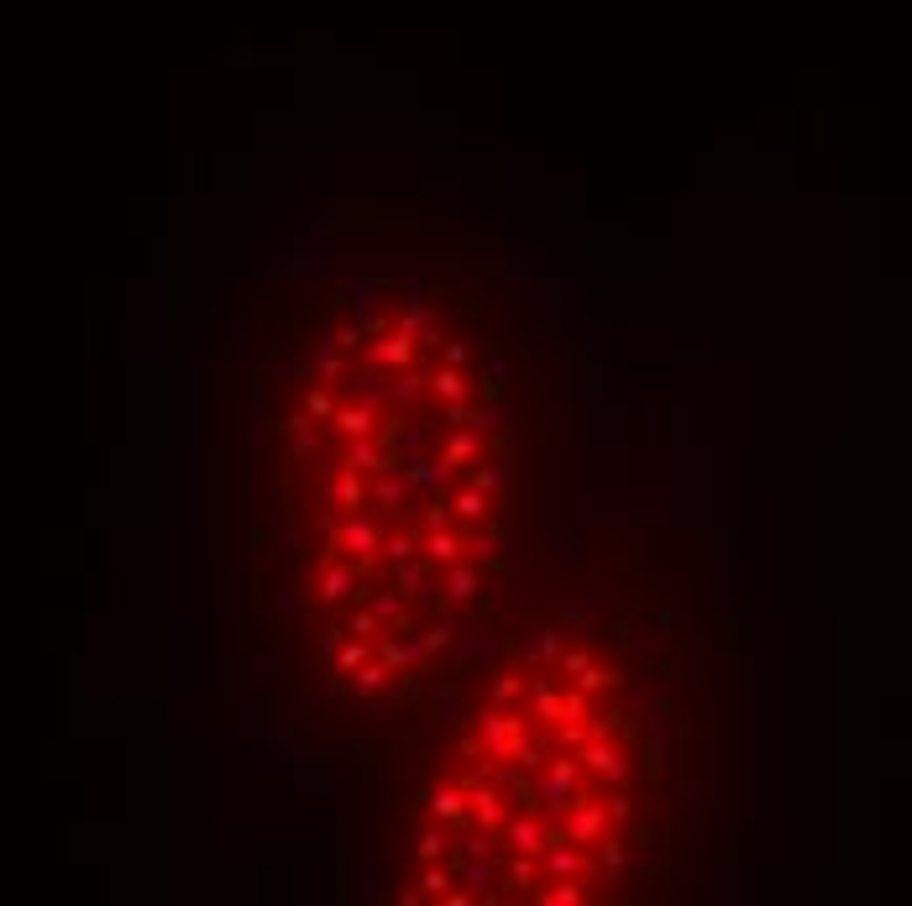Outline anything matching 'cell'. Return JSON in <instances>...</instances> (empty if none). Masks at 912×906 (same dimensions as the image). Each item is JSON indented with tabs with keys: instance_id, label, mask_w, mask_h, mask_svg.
<instances>
[{
	"instance_id": "603a6c76",
	"label": "cell",
	"mask_w": 912,
	"mask_h": 906,
	"mask_svg": "<svg viewBox=\"0 0 912 906\" xmlns=\"http://www.w3.org/2000/svg\"><path fill=\"white\" fill-rule=\"evenodd\" d=\"M488 697H493L499 707H514V702L524 697V676H519V671H493V681H488Z\"/></svg>"
},
{
	"instance_id": "3957f363",
	"label": "cell",
	"mask_w": 912,
	"mask_h": 906,
	"mask_svg": "<svg viewBox=\"0 0 912 906\" xmlns=\"http://www.w3.org/2000/svg\"><path fill=\"white\" fill-rule=\"evenodd\" d=\"M336 535V545L342 551H357V566H362V576L378 566V551H383V529L373 524V519H362V513H346L342 524L331 529Z\"/></svg>"
},
{
	"instance_id": "d4e9b609",
	"label": "cell",
	"mask_w": 912,
	"mask_h": 906,
	"mask_svg": "<svg viewBox=\"0 0 912 906\" xmlns=\"http://www.w3.org/2000/svg\"><path fill=\"white\" fill-rule=\"evenodd\" d=\"M420 551H425V535H420V529H409V535H389V540H383V556H389L394 566H399V561H414Z\"/></svg>"
},
{
	"instance_id": "816d5d0a",
	"label": "cell",
	"mask_w": 912,
	"mask_h": 906,
	"mask_svg": "<svg viewBox=\"0 0 912 906\" xmlns=\"http://www.w3.org/2000/svg\"><path fill=\"white\" fill-rule=\"evenodd\" d=\"M456 754H467V760H477V754H488V744H483V734H477V738L467 734V738H456Z\"/></svg>"
},
{
	"instance_id": "db71d44e",
	"label": "cell",
	"mask_w": 912,
	"mask_h": 906,
	"mask_svg": "<svg viewBox=\"0 0 912 906\" xmlns=\"http://www.w3.org/2000/svg\"><path fill=\"white\" fill-rule=\"evenodd\" d=\"M446 902H452V906H472V902H477V891H472V886H467V891L452 886V891H446Z\"/></svg>"
},
{
	"instance_id": "9a60e30c",
	"label": "cell",
	"mask_w": 912,
	"mask_h": 906,
	"mask_svg": "<svg viewBox=\"0 0 912 906\" xmlns=\"http://www.w3.org/2000/svg\"><path fill=\"white\" fill-rule=\"evenodd\" d=\"M535 880H540V870H535V854H514L509 864H504V896H535Z\"/></svg>"
},
{
	"instance_id": "4fadbf2b",
	"label": "cell",
	"mask_w": 912,
	"mask_h": 906,
	"mask_svg": "<svg viewBox=\"0 0 912 906\" xmlns=\"http://www.w3.org/2000/svg\"><path fill=\"white\" fill-rule=\"evenodd\" d=\"M461 551H467V540L456 529H425V561L430 566H456Z\"/></svg>"
},
{
	"instance_id": "6da1fadb",
	"label": "cell",
	"mask_w": 912,
	"mask_h": 906,
	"mask_svg": "<svg viewBox=\"0 0 912 906\" xmlns=\"http://www.w3.org/2000/svg\"><path fill=\"white\" fill-rule=\"evenodd\" d=\"M577 781H582V760H577V754L551 760V770L540 776V807H546L551 817H567L571 807H577Z\"/></svg>"
},
{
	"instance_id": "d6986e66",
	"label": "cell",
	"mask_w": 912,
	"mask_h": 906,
	"mask_svg": "<svg viewBox=\"0 0 912 906\" xmlns=\"http://www.w3.org/2000/svg\"><path fill=\"white\" fill-rule=\"evenodd\" d=\"M430 394L441 398V403H456V398H467V378H461V367H436L430 372Z\"/></svg>"
},
{
	"instance_id": "5bb4252c",
	"label": "cell",
	"mask_w": 912,
	"mask_h": 906,
	"mask_svg": "<svg viewBox=\"0 0 912 906\" xmlns=\"http://www.w3.org/2000/svg\"><path fill=\"white\" fill-rule=\"evenodd\" d=\"M409 488H414V482H409L404 472L389 466V472H378V482H373V504H378V509H389V513H399L404 498H409Z\"/></svg>"
},
{
	"instance_id": "ab89813d",
	"label": "cell",
	"mask_w": 912,
	"mask_h": 906,
	"mask_svg": "<svg viewBox=\"0 0 912 906\" xmlns=\"http://www.w3.org/2000/svg\"><path fill=\"white\" fill-rule=\"evenodd\" d=\"M336 409H342V403L326 394V388H310V394H304V414H310V419H331Z\"/></svg>"
},
{
	"instance_id": "836d02e7",
	"label": "cell",
	"mask_w": 912,
	"mask_h": 906,
	"mask_svg": "<svg viewBox=\"0 0 912 906\" xmlns=\"http://www.w3.org/2000/svg\"><path fill=\"white\" fill-rule=\"evenodd\" d=\"M336 351H342V346L331 340V346H326V351H320V356L310 362V367H315V372H320L326 383H346V362H342V356H336Z\"/></svg>"
},
{
	"instance_id": "ba28073f",
	"label": "cell",
	"mask_w": 912,
	"mask_h": 906,
	"mask_svg": "<svg viewBox=\"0 0 912 906\" xmlns=\"http://www.w3.org/2000/svg\"><path fill=\"white\" fill-rule=\"evenodd\" d=\"M357 582H362V566H351V561H326L320 582H315V597H320V603H342V597L357 592ZM357 597H367V592H357Z\"/></svg>"
},
{
	"instance_id": "cb8c5ba5",
	"label": "cell",
	"mask_w": 912,
	"mask_h": 906,
	"mask_svg": "<svg viewBox=\"0 0 912 906\" xmlns=\"http://www.w3.org/2000/svg\"><path fill=\"white\" fill-rule=\"evenodd\" d=\"M452 513H456V519H467V524H477V519L488 513V493L467 482V488H461V493H456V498H452Z\"/></svg>"
},
{
	"instance_id": "681fc988",
	"label": "cell",
	"mask_w": 912,
	"mask_h": 906,
	"mask_svg": "<svg viewBox=\"0 0 912 906\" xmlns=\"http://www.w3.org/2000/svg\"><path fill=\"white\" fill-rule=\"evenodd\" d=\"M587 666H593V655H587V650H567V655H562V671H567V676H582Z\"/></svg>"
},
{
	"instance_id": "ffe728a7",
	"label": "cell",
	"mask_w": 912,
	"mask_h": 906,
	"mask_svg": "<svg viewBox=\"0 0 912 906\" xmlns=\"http://www.w3.org/2000/svg\"><path fill=\"white\" fill-rule=\"evenodd\" d=\"M452 849H456V844L446 839V823H436V828H425V833H420V844H414V859H420V864H436V859H446Z\"/></svg>"
},
{
	"instance_id": "7c38bea8",
	"label": "cell",
	"mask_w": 912,
	"mask_h": 906,
	"mask_svg": "<svg viewBox=\"0 0 912 906\" xmlns=\"http://www.w3.org/2000/svg\"><path fill=\"white\" fill-rule=\"evenodd\" d=\"M326 498H331L342 513H357L362 504H367V482H362V472H357V466H342V472L326 482Z\"/></svg>"
},
{
	"instance_id": "484cf974",
	"label": "cell",
	"mask_w": 912,
	"mask_h": 906,
	"mask_svg": "<svg viewBox=\"0 0 912 906\" xmlns=\"http://www.w3.org/2000/svg\"><path fill=\"white\" fill-rule=\"evenodd\" d=\"M456 880H452V870H446V864H441V859H436V864H425V870H420V891H425V896H430V902H446V891H452Z\"/></svg>"
},
{
	"instance_id": "4316f807",
	"label": "cell",
	"mask_w": 912,
	"mask_h": 906,
	"mask_svg": "<svg viewBox=\"0 0 912 906\" xmlns=\"http://www.w3.org/2000/svg\"><path fill=\"white\" fill-rule=\"evenodd\" d=\"M414 655H425V644H420V639H414V644H399V639H383V644H378V660H383L389 671H404Z\"/></svg>"
},
{
	"instance_id": "f35d334b",
	"label": "cell",
	"mask_w": 912,
	"mask_h": 906,
	"mask_svg": "<svg viewBox=\"0 0 912 906\" xmlns=\"http://www.w3.org/2000/svg\"><path fill=\"white\" fill-rule=\"evenodd\" d=\"M562 655H567V644H562V634H556V629H546V634H540V650L530 655V666H540V660H551V666H562Z\"/></svg>"
},
{
	"instance_id": "8d00e7d4",
	"label": "cell",
	"mask_w": 912,
	"mask_h": 906,
	"mask_svg": "<svg viewBox=\"0 0 912 906\" xmlns=\"http://www.w3.org/2000/svg\"><path fill=\"white\" fill-rule=\"evenodd\" d=\"M446 519H452V493H436V498H430V509L420 513V524H414V529H420V535H425V529H446Z\"/></svg>"
},
{
	"instance_id": "7bdbcfd3",
	"label": "cell",
	"mask_w": 912,
	"mask_h": 906,
	"mask_svg": "<svg viewBox=\"0 0 912 906\" xmlns=\"http://www.w3.org/2000/svg\"><path fill=\"white\" fill-rule=\"evenodd\" d=\"M614 671H603V666H587V671H582V676H577V686H582V691H587V697H593V691H603V686H614Z\"/></svg>"
},
{
	"instance_id": "8fae6325",
	"label": "cell",
	"mask_w": 912,
	"mask_h": 906,
	"mask_svg": "<svg viewBox=\"0 0 912 906\" xmlns=\"http://www.w3.org/2000/svg\"><path fill=\"white\" fill-rule=\"evenodd\" d=\"M499 839H504V849H509V854H546V849H551V833H546L535 817H509Z\"/></svg>"
},
{
	"instance_id": "4dcf8cb0",
	"label": "cell",
	"mask_w": 912,
	"mask_h": 906,
	"mask_svg": "<svg viewBox=\"0 0 912 906\" xmlns=\"http://www.w3.org/2000/svg\"><path fill=\"white\" fill-rule=\"evenodd\" d=\"M367 666V639L357 634V639H346L342 650H336V676H346V671H362Z\"/></svg>"
},
{
	"instance_id": "30bf717a",
	"label": "cell",
	"mask_w": 912,
	"mask_h": 906,
	"mask_svg": "<svg viewBox=\"0 0 912 906\" xmlns=\"http://www.w3.org/2000/svg\"><path fill=\"white\" fill-rule=\"evenodd\" d=\"M331 430H336L342 441H362V435H373V430H378V409H373L367 398H357V403H342V409L331 414Z\"/></svg>"
},
{
	"instance_id": "60d3db41",
	"label": "cell",
	"mask_w": 912,
	"mask_h": 906,
	"mask_svg": "<svg viewBox=\"0 0 912 906\" xmlns=\"http://www.w3.org/2000/svg\"><path fill=\"white\" fill-rule=\"evenodd\" d=\"M452 634H456V619H441L436 629H425V639H420V644H425V655L446 650V644H452Z\"/></svg>"
},
{
	"instance_id": "bcb514c9",
	"label": "cell",
	"mask_w": 912,
	"mask_h": 906,
	"mask_svg": "<svg viewBox=\"0 0 912 906\" xmlns=\"http://www.w3.org/2000/svg\"><path fill=\"white\" fill-rule=\"evenodd\" d=\"M399 325H409V331H414V336H420V331H425V325H436V315H430V309H425V304H420V299H409V309H404V320Z\"/></svg>"
},
{
	"instance_id": "d590c367",
	"label": "cell",
	"mask_w": 912,
	"mask_h": 906,
	"mask_svg": "<svg viewBox=\"0 0 912 906\" xmlns=\"http://www.w3.org/2000/svg\"><path fill=\"white\" fill-rule=\"evenodd\" d=\"M373 613H378L383 623H399V629H409V623H404V592H399V587H394V592H378V597H373Z\"/></svg>"
},
{
	"instance_id": "83f0119b",
	"label": "cell",
	"mask_w": 912,
	"mask_h": 906,
	"mask_svg": "<svg viewBox=\"0 0 912 906\" xmlns=\"http://www.w3.org/2000/svg\"><path fill=\"white\" fill-rule=\"evenodd\" d=\"M394 587H399L404 597L425 603V566H414V561H399V566H394Z\"/></svg>"
},
{
	"instance_id": "44dd1931",
	"label": "cell",
	"mask_w": 912,
	"mask_h": 906,
	"mask_svg": "<svg viewBox=\"0 0 912 906\" xmlns=\"http://www.w3.org/2000/svg\"><path fill=\"white\" fill-rule=\"evenodd\" d=\"M593 849H598V870H603L609 880H625V864H629V859H625V844H619L614 833H603Z\"/></svg>"
},
{
	"instance_id": "7dc6e473",
	"label": "cell",
	"mask_w": 912,
	"mask_h": 906,
	"mask_svg": "<svg viewBox=\"0 0 912 906\" xmlns=\"http://www.w3.org/2000/svg\"><path fill=\"white\" fill-rule=\"evenodd\" d=\"M593 738V729H582V723H556V744H567V749H582Z\"/></svg>"
},
{
	"instance_id": "f5cc1de1",
	"label": "cell",
	"mask_w": 912,
	"mask_h": 906,
	"mask_svg": "<svg viewBox=\"0 0 912 906\" xmlns=\"http://www.w3.org/2000/svg\"><path fill=\"white\" fill-rule=\"evenodd\" d=\"M441 362H446V367H461V362H467V346H461V340H446V346H441Z\"/></svg>"
},
{
	"instance_id": "d6a6232c",
	"label": "cell",
	"mask_w": 912,
	"mask_h": 906,
	"mask_svg": "<svg viewBox=\"0 0 912 906\" xmlns=\"http://www.w3.org/2000/svg\"><path fill=\"white\" fill-rule=\"evenodd\" d=\"M446 461H452V466H467V461H477V435H472V430H456L452 441H446Z\"/></svg>"
},
{
	"instance_id": "f907efd6",
	"label": "cell",
	"mask_w": 912,
	"mask_h": 906,
	"mask_svg": "<svg viewBox=\"0 0 912 906\" xmlns=\"http://www.w3.org/2000/svg\"><path fill=\"white\" fill-rule=\"evenodd\" d=\"M609 812H614V823H629L634 817V796H625V786H619V796L609 801Z\"/></svg>"
},
{
	"instance_id": "f1b7e54d",
	"label": "cell",
	"mask_w": 912,
	"mask_h": 906,
	"mask_svg": "<svg viewBox=\"0 0 912 906\" xmlns=\"http://www.w3.org/2000/svg\"><path fill=\"white\" fill-rule=\"evenodd\" d=\"M456 870H461V880H467V886H472L477 896H483V886H493V880H499L488 859H467V854H461V859H456Z\"/></svg>"
},
{
	"instance_id": "f546056e",
	"label": "cell",
	"mask_w": 912,
	"mask_h": 906,
	"mask_svg": "<svg viewBox=\"0 0 912 906\" xmlns=\"http://www.w3.org/2000/svg\"><path fill=\"white\" fill-rule=\"evenodd\" d=\"M378 331H383V320H367V325H342L331 340H336L342 351H362V346H367V336H378Z\"/></svg>"
},
{
	"instance_id": "277c9868",
	"label": "cell",
	"mask_w": 912,
	"mask_h": 906,
	"mask_svg": "<svg viewBox=\"0 0 912 906\" xmlns=\"http://www.w3.org/2000/svg\"><path fill=\"white\" fill-rule=\"evenodd\" d=\"M414 331L409 325H394V331H383V340H367L362 346V367L367 372H378V367H394V372H404L409 362H414Z\"/></svg>"
},
{
	"instance_id": "f6af8a7d",
	"label": "cell",
	"mask_w": 912,
	"mask_h": 906,
	"mask_svg": "<svg viewBox=\"0 0 912 906\" xmlns=\"http://www.w3.org/2000/svg\"><path fill=\"white\" fill-rule=\"evenodd\" d=\"M504 482V472L499 466H488V461H472V488H483V493H493Z\"/></svg>"
},
{
	"instance_id": "52a82bcc",
	"label": "cell",
	"mask_w": 912,
	"mask_h": 906,
	"mask_svg": "<svg viewBox=\"0 0 912 906\" xmlns=\"http://www.w3.org/2000/svg\"><path fill=\"white\" fill-rule=\"evenodd\" d=\"M467 792H472V823H477V828H488V833H504L509 812H504V796H499V781H472Z\"/></svg>"
},
{
	"instance_id": "e0dca14e",
	"label": "cell",
	"mask_w": 912,
	"mask_h": 906,
	"mask_svg": "<svg viewBox=\"0 0 912 906\" xmlns=\"http://www.w3.org/2000/svg\"><path fill=\"white\" fill-rule=\"evenodd\" d=\"M477 582H483L477 566H461V561L446 566V603H472L477 597Z\"/></svg>"
},
{
	"instance_id": "74e56055",
	"label": "cell",
	"mask_w": 912,
	"mask_h": 906,
	"mask_svg": "<svg viewBox=\"0 0 912 906\" xmlns=\"http://www.w3.org/2000/svg\"><path fill=\"white\" fill-rule=\"evenodd\" d=\"M493 839H499V833H488V828H477V833H461V839H456V854H467V859H488Z\"/></svg>"
},
{
	"instance_id": "b9f144b4",
	"label": "cell",
	"mask_w": 912,
	"mask_h": 906,
	"mask_svg": "<svg viewBox=\"0 0 912 906\" xmlns=\"http://www.w3.org/2000/svg\"><path fill=\"white\" fill-rule=\"evenodd\" d=\"M582 718H587V691L571 686L567 697H562V723H582Z\"/></svg>"
},
{
	"instance_id": "e575fe53",
	"label": "cell",
	"mask_w": 912,
	"mask_h": 906,
	"mask_svg": "<svg viewBox=\"0 0 912 906\" xmlns=\"http://www.w3.org/2000/svg\"><path fill=\"white\" fill-rule=\"evenodd\" d=\"M420 394H430V378H420V372L404 367L399 378H394V403H414Z\"/></svg>"
},
{
	"instance_id": "9c48e42d",
	"label": "cell",
	"mask_w": 912,
	"mask_h": 906,
	"mask_svg": "<svg viewBox=\"0 0 912 906\" xmlns=\"http://www.w3.org/2000/svg\"><path fill=\"white\" fill-rule=\"evenodd\" d=\"M425 807H430L436 823H452V828L472 823V792L467 786H436V792L425 796Z\"/></svg>"
},
{
	"instance_id": "ee69618b",
	"label": "cell",
	"mask_w": 912,
	"mask_h": 906,
	"mask_svg": "<svg viewBox=\"0 0 912 906\" xmlns=\"http://www.w3.org/2000/svg\"><path fill=\"white\" fill-rule=\"evenodd\" d=\"M288 451H294V461H310V456L320 451L315 430H310V425H299V430H294V446H288Z\"/></svg>"
},
{
	"instance_id": "c3c4849f",
	"label": "cell",
	"mask_w": 912,
	"mask_h": 906,
	"mask_svg": "<svg viewBox=\"0 0 912 906\" xmlns=\"http://www.w3.org/2000/svg\"><path fill=\"white\" fill-rule=\"evenodd\" d=\"M378 613H373V608H357V613H351V634H362V639H373V634H378Z\"/></svg>"
},
{
	"instance_id": "1f68e13d",
	"label": "cell",
	"mask_w": 912,
	"mask_h": 906,
	"mask_svg": "<svg viewBox=\"0 0 912 906\" xmlns=\"http://www.w3.org/2000/svg\"><path fill=\"white\" fill-rule=\"evenodd\" d=\"M389 676H394V671H389L383 660H367V666L357 671V686H351V697H373V691H378V686H383Z\"/></svg>"
},
{
	"instance_id": "8992f818",
	"label": "cell",
	"mask_w": 912,
	"mask_h": 906,
	"mask_svg": "<svg viewBox=\"0 0 912 906\" xmlns=\"http://www.w3.org/2000/svg\"><path fill=\"white\" fill-rule=\"evenodd\" d=\"M577 760H582V770H593L598 781H609V786H629V760L609 744V738H587V744L577 749Z\"/></svg>"
},
{
	"instance_id": "ac0fdd59",
	"label": "cell",
	"mask_w": 912,
	"mask_h": 906,
	"mask_svg": "<svg viewBox=\"0 0 912 906\" xmlns=\"http://www.w3.org/2000/svg\"><path fill=\"white\" fill-rule=\"evenodd\" d=\"M535 902L577 906V902H587V880H551V886H540V891H535Z\"/></svg>"
},
{
	"instance_id": "5b68a950",
	"label": "cell",
	"mask_w": 912,
	"mask_h": 906,
	"mask_svg": "<svg viewBox=\"0 0 912 906\" xmlns=\"http://www.w3.org/2000/svg\"><path fill=\"white\" fill-rule=\"evenodd\" d=\"M609 801H598V796H577V807H571L567 817H562V828H567L571 844H582V849H593L603 833H609Z\"/></svg>"
},
{
	"instance_id": "2e32d148",
	"label": "cell",
	"mask_w": 912,
	"mask_h": 906,
	"mask_svg": "<svg viewBox=\"0 0 912 906\" xmlns=\"http://www.w3.org/2000/svg\"><path fill=\"white\" fill-rule=\"evenodd\" d=\"M562 697H567V691H556L546 676L530 681V713H535V718H546V723H562Z\"/></svg>"
},
{
	"instance_id": "7402d4cb",
	"label": "cell",
	"mask_w": 912,
	"mask_h": 906,
	"mask_svg": "<svg viewBox=\"0 0 912 906\" xmlns=\"http://www.w3.org/2000/svg\"><path fill=\"white\" fill-rule=\"evenodd\" d=\"M446 472H452L446 456H436V461H409V466H404V477H409L414 488H436V482H446Z\"/></svg>"
},
{
	"instance_id": "7a4b0ae2",
	"label": "cell",
	"mask_w": 912,
	"mask_h": 906,
	"mask_svg": "<svg viewBox=\"0 0 912 906\" xmlns=\"http://www.w3.org/2000/svg\"><path fill=\"white\" fill-rule=\"evenodd\" d=\"M477 734H483V744H488V760H514V744L524 738V713H509V707H488L483 718H477Z\"/></svg>"
},
{
	"instance_id": "11a10c76",
	"label": "cell",
	"mask_w": 912,
	"mask_h": 906,
	"mask_svg": "<svg viewBox=\"0 0 912 906\" xmlns=\"http://www.w3.org/2000/svg\"><path fill=\"white\" fill-rule=\"evenodd\" d=\"M425 902V891H420V886H404L399 891V906H420Z\"/></svg>"
}]
</instances>
